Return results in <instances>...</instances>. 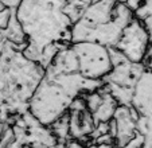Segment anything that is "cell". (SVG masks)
Wrapping results in <instances>:
<instances>
[{"mask_svg": "<svg viewBox=\"0 0 152 148\" xmlns=\"http://www.w3.org/2000/svg\"><path fill=\"white\" fill-rule=\"evenodd\" d=\"M73 98L54 80L45 75L28 103V112L46 127H51L58 119L66 114Z\"/></svg>", "mask_w": 152, "mask_h": 148, "instance_id": "obj_1", "label": "cell"}, {"mask_svg": "<svg viewBox=\"0 0 152 148\" xmlns=\"http://www.w3.org/2000/svg\"><path fill=\"white\" fill-rule=\"evenodd\" d=\"M78 59V73L89 80L102 81L112 71L109 47L98 42H75L72 45Z\"/></svg>", "mask_w": 152, "mask_h": 148, "instance_id": "obj_2", "label": "cell"}, {"mask_svg": "<svg viewBox=\"0 0 152 148\" xmlns=\"http://www.w3.org/2000/svg\"><path fill=\"white\" fill-rule=\"evenodd\" d=\"M151 45V38L144 23L133 19L123 30L115 47L123 53L128 61L133 63H143Z\"/></svg>", "mask_w": 152, "mask_h": 148, "instance_id": "obj_3", "label": "cell"}, {"mask_svg": "<svg viewBox=\"0 0 152 148\" xmlns=\"http://www.w3.org/2000/svg\"><path fill=\"white\" fill-rule=\"evenodd\" d=\"M137 120L139 113L132 105H118L113 120L110 121V132L116 145L124 147L137 133Z\"/></svg>", "mask_w": 152, "mask_h": 148, "instance_id": "obj_4", "label": "cell"}, {"mask_svg": "<svg viewBox=\"0 0 152 148\" xmlns=\"http://www.w3.org/2000/svg\"><path fill=\"white\" fill-rule=\"evenodd\" d=\"M50 128H51L53 133L55 135V137H57L58 140H61V141H70L72 137H70V116H69V112H67L66 114H63L61 119H58Z\"/></svg>", "mask_w": 152, "mask_h": 148, "instance_id": "obj_5", "label": "cell"}, {"mask_svg": "<svg viewBox=\"0 0 152 148\" xmlns=\"http://www.w3.org/2000/svg\"><path fill=\"white\" fill-rule=\"evenodd\" d=\"M11 18H12V14L8 8H4V10L0 11V30H6L7 29Z\"/></svg>", "mask_w": 152, "mask_h": 148, "instance_id": "obj_6", "label": "cell"}, {"mask_svg": "<svg viewBox=\"0 0 152 148\" xmlns=\"http://www.w3.org/2000/svg\"><path fill=\"white\" fill-rule=\"evenodd\" d=\"M69 143L70 141H61V140H58L53 148H69Z\"/></svg>", "mask_w": 152, "mask_h": 148, "instance_id": "obj_7", "label": "cell"}, {"mask_svg": "<svg viewBox=\"0 0 152 148\" xmlns=\"http://www.w3.org/2000/svg\"><path fill=\"white\" fill-rule=\"evenodd\" d=\"M4 120L1 119V114H0V140H1V136H3V133H4Z\"/></svg>", "mask_w": 152, "mask_h": 148, "instance_id": "obj_8", "label": "cell"}, {"mask_svg": "<svg viewBox=\"0 0 152 148\" xmlns=\"http://www.w3.org/2000/svg\"><path fill=\"white\" fill-rule=\"evenodd\" d=\"M113 148H123V147H120V145H116V144H115V145H113Z\"/></svg>", "mask_w": 152, "mask_h": 148, "instance_id": "obj_9", "label": "cell"}, {"mask_svg": "<svg viewBox=\"0 0 152 148\" xmlns=\"http://www.w3.org/2000/svg\"><path fill=\"white\" fill-rule=\"evenodd\" d=\"M23 148H32V147H30V145H24Z\"/></svg>", "mask_w": 152, "mask_h": 148, "instance_id": "obj_10", "label": "cell"}]
</instances>
